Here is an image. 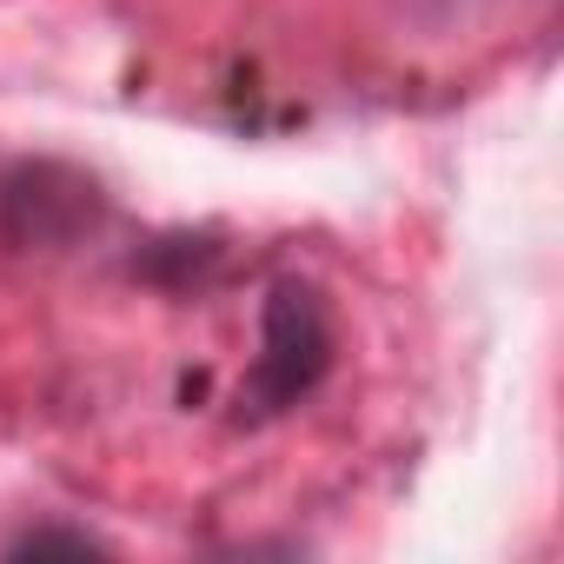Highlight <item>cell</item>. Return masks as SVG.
Here are the masks:
<instances>
[{"label": "cell", "mask_w": 564, "mask_h": 564, "mask_svg": "<svg viewBox=\"0 0 564 564\" xmlns=\"http://www.w3.org/2000/svg\"><path fill=\"white\" fill-rule=\"evenodd\" d=\"M339 359V333H333V306L306 279H272V293L259 306V359L239 379V419H279L300 399H313L326 386Z\"/></svg>", "instance_id": "1"}, {"label": "cell", "mask_w": 564, "mask_h": 564, "mask_svg": "<svg viewBox=\"0 0 564 564\" xmlns=\"http://www.w3.org/2000/svg\"><path fill=\"white\" fill-rule=\"evenodd\" d=\"M0 206H21V213H28V219H8L14 239L54 246V239L80 232V226H94L100 193H94V180H80V173H67V166H21L8 186H0Z\"/></svg>", "instance_id": "2"}, {"label": "cell", "mask_w": 564, "mask_h": 564, "mask_svg": "<svg viewBox=\"0 0 564 564\" xmlns=\"http://www.w3.org/2000/svg\"><path fill=\"white\" fill-rule=\"evenodd\" d=\"M47 551H74V557H94L107 551L94 531H74V524H28L21 538H8V557H47Z\"/></svg>", "instance_id": "3"}]
</instances>
